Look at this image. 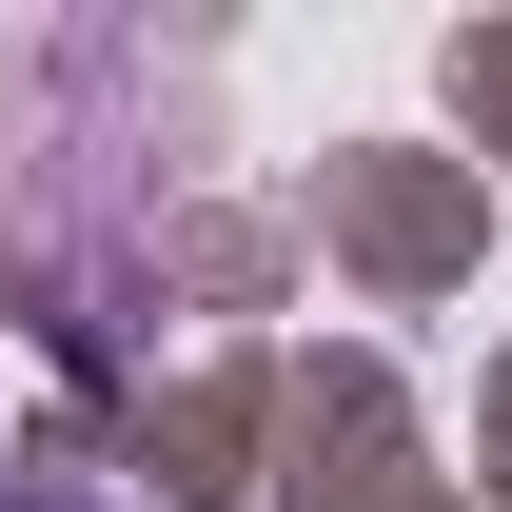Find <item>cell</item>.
Instances as JSON below:
<instances>
[{"mask_svg":"<svg viewBox=\"0 0 512 512\" xmlns=\"http://www.w3.org/2000/svg\"><path fill=\"white\" fill-rule=\"evenodd\" d=\"M0 512H138L119 473H0Z\"/></svg>","mask_w":512,"mask_h":512,"instance_id":"cell-1","label":"cell"}]
</instances>
